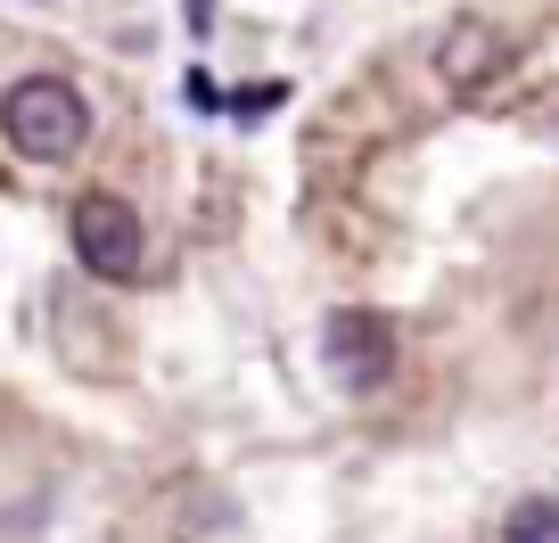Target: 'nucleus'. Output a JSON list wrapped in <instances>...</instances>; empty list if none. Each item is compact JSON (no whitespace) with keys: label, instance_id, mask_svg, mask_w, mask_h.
<instances>
[{"label":"nucleus","instance_id":"1","mask_svg":"<svg viewBox=\"0 0 559 543\" xmlns=\"http://www.w3.org/2000/svg\"><path fill=\"white\" fill-rule=\"evenodd\" d=\"M0 132H9V149L34 165H67L83 157L91 141V107L74 83H58V74H25V83L0 91Z\"/></svg>","mask_w":559,"mask_h":543},{"label":"nucleus","instance_id":"2","mask_svg":"<svg viewBox=\"0 0 559 543\" xmlns=\"http://www.w3.org/2000/svg\"><path fill=\"white\" fill-rule=\"evenodd\" d=\"M321 370H330L346 396L386 387V370H395V321L370 314V305H337V314L321 321Z\"/></svg>","mask_w":559,"mask_h":543},{"label":"nucleus","instance_id":"3","mask_svg":"<svg viewBox=\"0 0 559 543\" xmlns=\"http://www.w3.org/2000/svg\"><path fill=\"white\" fill-rule=\"evenodd\" d=\"M140 256H148V239H140L132 198H116V190L74 198V263L91 281H140Z\"/></svg>","mask_w":559,"mask_h":543},{"label":"nucleus","instance_id":"4","mask_svg":"<svg viewBox=\"0 0 559 543\" xmlns=\"http://www.w3.org/2000/svg\"><path fill=\"white\" fill-rule=\"evenodd\" d=\"M437 67H444V83H486L493 67H502V34H493V25H477V17H461L453 34L437 42Z\"/></svg>","mask_w":559,"mask_h":543},{"label":"nucleus","instance_id":"5","mask_svg":"<svg viewBox=\"0 0 559 543\" xmlns=\"http://www.w3.org/2000/svg\"><path fill=\"white\" fill-rule=\"evenodd\" d=\"M502 543H559V503L551 494H526V503L502 519Z\"/></svg>","mask_w":559,"mask_h":543}]
</instances>
